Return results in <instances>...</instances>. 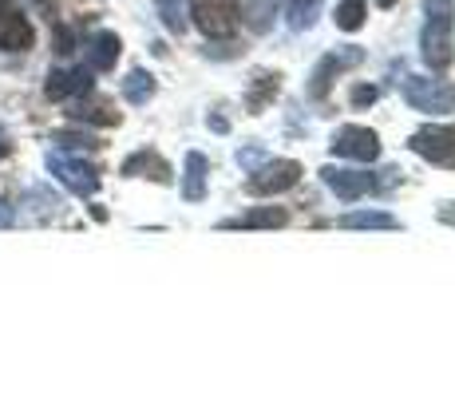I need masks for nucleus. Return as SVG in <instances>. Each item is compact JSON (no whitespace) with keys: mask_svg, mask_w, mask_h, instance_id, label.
Segmentation results:
<instances>
[{"mask_svg":"<svg viewBox=\"0 0 455 396\" xmlns=\"http://www.w3.org/2000/svg\"><path fill=\"white\" fill-rule=\"evenodd\" d=\"M451 28H455V0H424V32H419V56L432 72L451 68L455 48H451Z\"/></svg>","mask_w":455,"mask_h":396,"instance_id":"nucleus-1","label":"nucleus"},{"mask_svg":"<svg viewBox=\"0 0 455 396\" xmlns=\"http://www.w3.org/2000/svg\"><path fill=\"white\" fill-rule=\"evenodd\" d=\"M321 182H325L340 202H356L364 195H376V190H388L392 182H400V171L388 166V171L372 174V171H348V166H325V171H321Z\"/></svg>","mask_w":455,"mask_h":396,"instance_id":"nucleus-2","label":"nucleus"},{"mask_svg":"<svg viewBox=\"0 0 455 396\" xmlns=\"http://www.w3.org/2000/svg\"><path fill=\"white\" fill-rule=\"evenodd\" d=\"M404 100L412 111L424 116H451L455 111V84L432 76H408L404 79Z\"/></svg>","mask_w":455,"mask_h":396,"instance_id":"nucleus-3","label":"nucleus"},{"mask_svg":"<svg viewBox=\"0 0 455 396\" xmlns=\"http://www.w3.org/2000/svg\"><path fill=\"white\" fill-rule=\"evenodd\" d=\"M48 171L56 174L60 182H64L72 195H95L100 190V166L95 163H87V158H80V155H72V151H48Z\"/></svg>","mask_w":455,"mask_h":396,"instance_id":"nucleus-4","label":"nucleus"},{"mask_svg":"<svg viewBox=\"0 0 455 396\" xmlns=\"http://www.w3.org/2000/svg\"><path fill=\"white\" fill-rule=\"evenodd\" d=\"M301 179V163L297 158H266L261 166H253L250 179H246V190L250 195H282V190L297 187Z\"/></svg>","mask_w":455,"mask_h":396,"instance_id":"nucleus-5","label":"nucleus"},{"mask_svg":"<svg viewBox=\"0 0 455 396\" xmlns=\"http://www.w3.org/2000/svg\"><path fill=\"white\" fill-rule=\"evenodd\" d=\"M329 151L337 158H356V163H372L380 158V135L372 127H361V123H345V127L332 131Z\"/></svg>","mask_w":455,"mask_h":396,"instance_id":"nucleus-6","label":"nucleus"},{"mask_svg":"<svg viewBox=\"0 0 455 396\" xmlns=\"http://www.w3.org/2000/svg\"><path fill=\"white\" fill-rule=\"evenodd\" d=\"M408 147L427 158L432 166H448L455 171V127H443V123H432V127H419L412 139H408Z\"/></svg>","mask_w":455,"mask_h":396,"instance_id":"nucleus-7","label":"nucleus"},{"mask_svg":"<svg viewBox=\"0 0 455 396\" xmlns=\"http://www.w3.org/2000/svg\"><path fill=\"white\" fill-rule=\"evenodd\" d=\"M361 60H364L361 48H340V52H329V56H321L317 68H313V76H309V95H313V100H325L329 87H332V79H337L340 72H348V68H356Z\"/></svg>","mask_w":455,"mask_h":396,"instance_id":"nucleus-8","label":"nucleus"},{"mask_svg":"<svg viewBox=\"0 0 455 396\" xmlns=\"http://www.w3.org/2000/svg\"><path fill=\"white\" fill-rule=\"evenodd\" d=\"M195 24L206 32L210 40L230 36V32L238 28V4H234V0H198L195 4Z\"/></svg>","mask_w":455,"mask_h":396,"instance_id":"nucleus-9","label":"nucleus"},{"mask_svg":"<svg viewBox=\"0 0 455 396\" xmlns=\"http://www.w3.org/2000/svg\"><path fill=\"white\" fill-rule=\"evenodd\" d=\"M92 68H56L44 84V95L48 100H80V95H92Z\"/></svg>","mask_w":455,"mask_h":396,"instance_id":"nucleus-10","label":"nucleus"},{"mask_svg":"<svg viewBox=\"0 0 455 396\" xmlns=\"http://www.w3.org/2000/svg\"><path fill=\"white\" fill-rule=\"evenodd\" d=\"M32 44H36V32H32L28 16H20L12 4H0V48L28 52Z\"/></svg>","mask_w":455,"mask_h":396,"instance_id":"nucleus-11","label":"nucleus"},{"mask_svg":"<svg viewBox=\"0 0 455 396\" xmlns=\"http://www.w3.org/2000/svg\"><path fill=\"white\" fill-rule=\"evenodd\" d=\"M124 174L127 179H151V182H171L174 171L171 163L159 151H135L131 158H124Z\"/></svg>","mask_w":455,"mask_h":396,"instance_id":"nucleus-12","label":"nucleus"},{"mask_svg":"<svg viewBox=\"0 0 455 396\" xmlns=\"http://www.w3.org/2000/svg\"><path fill=\"white\" fill-rule=\"evenodd\" d=\"M119 52H124V44H119L116 32H95L92 40L84 44V60L92 72H111L119 60Z\"/></svg>","mask_w":455,"mask_h":396,"instance_id":"nucleus-13","label":"nucleus"},{"mask_svg":"<svg viewBox=\"0 0 455 396\" xmlns=\"http://www.w3.org/2000/svg\"><path fill=\"white\" fill-rule=\"evenodd\" d=\"M290 222L285 206H258V210H246L238 218H226V230H277V226Z\"/></svg>","mask_w":455,"mask_h":396,"instance_id":"nucleus-14","label":"nucleus"},{"mask_svg":"<svg viewBox=\"0 0 455 396\" xmlns=\"http://www.w3.org/2000/svg\"><path fill=\"white\" fill-rule=\"evenodd\" d=\"M206 179H210V163L203 151H190L182 163V198L187 202H203L206 198Z\"/></svg>","mask_w":455,"mask_h":396,"instance_id":"nucleus-15","label":"nucleus"},{"mask_svg":"<svg viewBox=\"0 0 455 396\" xmlns=\"http://www.w3.org/2000/svg\"><path fill=\"white\" fill-rule=\"evenodd\" d=\"M277 12H282V0H242V24H246L250 32H258V36H266L269 28H274Z\"/></svg>","mask_w":455,"mask_h":396,"instance_id":"nucleus-16","label":"nucleus"},{"mask_svg":"<svg viewBox=\"0 0 455 396\" xmlns=\"http://www.w3.org/2000/svg\"><path fill=\"white\" fill-rule=\"evenodd\" d=\"M68 116L76 123H95V127H119V111L108 100H87V95H80Z\"/></svg>","mask_w":455,"mask_h":396,"instance_id":"nucleus-17","label":"nucleus"},{"mask_svg":"<svg viewBox=\"0 0 455 396\" xmlns=\"http://www.w3.org/2000/svg\"><path fill=\"white\" fill-rule=\"evenodd\" d=\"M277 72H258L253 76V87H250V95H246V108H250V116H261V111L269 108V103H274V95H277Z\"/></svg>","mask_w":455,"mask_h":396,"instance_id":"nucleus-18","label":"nucleus"},{"mask_svg":"<svg viewBox=\"0 0 455 396\" xmlns=\"http://www.w3.org/2000/svg\"><path fill=\"white\" fill-rule=\"evenodd\" d=\"M340 226L345 230H396V218L384 214V210H353V214L340 218Z\"/></svg>","mask_w":455,"mask_h":396,"instance_id":"nucleus-19","label":"nucleus"},{"mask_svg":"<svg viewBox=\"0 0 455 396\" xmlns=\"http://www.w3.org/2000/svg\"><path fill=\"white\" fill-rule=\"evenodd\" d=\"M151 95H155V76H151V72H143V68L127 72V79H124V100H127V103L143 108V103L151 100Z\"/></svg>","mask_w":455,"mask_h":396,"instance_id":"nucleus-20","label":"nucleus"},{"mask_svg":"<svg viewBox=\"0 0 455 396\" xmlns=\"http://www.w3.org/2000/svg\"><path fill=\"white\" fill-rule=\"evenodd\" d=\"M321 16V0H290V28L309 32Z\"/></svg>","mask_w":455,"mask_h":396,"instance_id":"nucleus-21","label":"nucleus"},{"mask_svg":"<svg viewBox=\"0 0 455 396\" xmlns=\"http://www.w3.org/2000/svg\"><path fill=\"white\" fill-rule=\"evenodd\" d=\"M364 16H369L364 12V0H340L332 20H337L340 32H356V28H364Z\"/></svg>","mask_w":455,"mask_h":396,"instance_id":"nucleus-22","label":"nucleus"},{"mask_svg":"<svg viewBox=\"0 0 455 396\" xmlns=\"http://www.w3.org/2000/svg\"><path fill=\"white\" fill-rule=\"evenodd\" d=\"M56 147L60 151H72V155H80V151H95V135H87V131H60L56 135Z\"/></svg>","mask_w":455,"mask_h":396,"instance_id":"nucleus-23","label":"nucleus"},{"mask_svg":"<svg viewBox=\"0 0 455 396\" xmlns=\"http://www.w3.org/2000/svg\"><path fill=\"white\" fill-rule=\"evenodd\" d=\"M159 4V16H163V24L171 32H187V16H182V4L179 0H155Z\"/></svg>","mask_w":455,"mask_h":396,"instance_id":"nucleus-24","label":"nucleus"},{"mask_svg":"<svg viewBox=\"0 0 455 396\" xmlns=\"http://www.w3.org/2000/svg\"><path fill=\"white\" fill-rule=\"evenodd\" d=\"M376 95H380L376 84H356L353 92H348V103H353V108H369V103H376Z\"/></svg>","mask_w":455,"mask_h":396,"instance_id":"nucleus-25","label":"nucleus"},{"mask_svg":"<svg viewBox=\"0 0 455 396\" xmlns=\"http://www.w3.org/2000/svg\"><path fill=\"white\" fill-rule=\"evenodd\" d=\"M28 202H36L32 210H36V214H44V218L56 214V206H60V198H52L48 190H28Z\"/></svg>","mask_w":455,"mask_h":396,"instance_id":"nucleus-26","label":"nucleus"},{"mask_svg":"<svg viewBox=\"0 0 455 396\" xmlns=\"http://www.w3.org/2000/svg\"><path fill=\"white\" fill-rule=\"evenodd\" d=\"M266 151H261V147H246V151H238V163H242V171H253V166H261V163H266Z\"/></svg>","mask_w":455,"mask_h":396,"instance_id":"nucleus-27","label":"nucleus"},{"mask_svg":"<svg viewBox=\"0 0 455 396\" xmlns=\"http://www.w3.org/2000/svg\"><path fill=\"white\" fill-rule=\"evenodd\" d=\"M72 48H76V36H72V32H68V28H56V52H60V56H68Z\"/></svg>","mask_w":455,"mask_h":396,"instance_id":"nucleus-28","label":"nucleus"},{"mask_svg":"<svg viewBox=\"0 0 455 396\" xmlns=\"http://www.w3.org/2000/svg\"><path fill=\"white\" fill-rule=\"evenodd\" d=\"M16 222V210H12V202L8 198H0V230H8V226Z\"/></svg>","mask_w":455,"mask_h":396,"instance_id":"nucleus-29","label":"nucleus"},{"mask_svg":"<svg viewBox=\"0 0 455 396\" xmlns=\"http://www.w3.org/2000/svg\"><path fill=\"white\" fill-rule=\"evenodd\" d=\"M206 56H214V60L234 56V44H214V48H210V44H206Z\"/></svg>","mask_w":455,"mask_h":396,"instance_id":"nucleus-30","label":"nucleus"},{"mask_svg":"<svg viewBox=\"0 0 455 396\" xmlns=\"http://www.w3.org/2000/svg\"><path fill=\"white\" fill-rule=\"evenodd\" d=\"M376 4H380V8H392V4H396V0H376Z\"/></svg>","mask_w":455,"mask_h":396,"instance_id":"nucleus-31","label":"nucleus"},{"mask_svg":"<svg viewBox=\"0 0 455 396\" xmlns=\"http://www.w3.org/2000/svg\"><path fill=\"white\" fill-rule=\"evenodd\" d=\"M8 155V143H4V139H0V158H4Z\"/></svg>","mask_w":455,"mask_h":396,"instance_id":"nucleus-32","label":"nucleus"},{"mask_svg":"<svg viewBox=\"0 0 455 396\" xmlns=\"http://www.w3.org/2000/svg\"><path fill=\"white\" fill-rule=\"evenodd\" d=\"M0 4H8V0H0Z\"/></svg>","mask_w":455,"mask_h":396,"instance_id":"nucleus-33","label":"nucleus"},{"mask_svg":"<svg viewBox=\"0 0 455 396\" xmlns=\"http://www.w3.org/2000/svg\"><path fill=\"white\" fill-rule=\"evenodd\" d=\"M40 4H44V0H40Z\"/></svg>","mask_w":455,"mask_h":396,"instance_id":"nucleus-34","label":"nucleus"}]
</instances>
